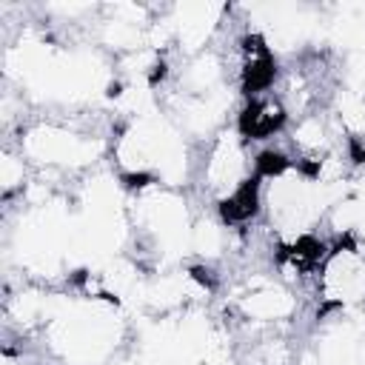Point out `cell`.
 I'll return each instance as SVG.
<instances>
[{
	"mask_svg": "<svg viewBox=\"0 0 365 365\" xmlns=\"http://www.w3.org/2000/svg\"><path fill=\"white\" fill-rule=\"evenodd\" d=\"M245 54H248V60H245V68H242V91L245 94L265 91L274 83V77H277L274 54L268 51L265 40L257 37V34L245 37Z\"/></svg>",
	"mask_w": 365,
	"mask_h": 365,
	"instance_id": "1",
	"label": "cell"
},
{
	"mask_svg": "<svg viewBox=\"0 0 365 365\" xmlns=\"http://www.w3.org/2000/svg\"><path fill=\"white\" fill-rule=\"evenodd\" d=\"M285 123V111L265 100H251L240 114V131L251 140H265L274 131H279Z\"/></svg>",
	"mask_w": 365,
	"mask_h": 365,
	"instance_id": "2",
	"label": "cell"
},
{
	"mask_svg": "<svg viewBox=\"0 0 365 365\" xmlns=\"http://www.w3.org/2000/svg\"><path fill=\"white\" fill-rule=\"evenodd\" d=\"M259 208V177H248L240 182V188L220 202V214L225 222H242L251 220Z\"/></svg>",
	"mask_w": 365,
	"mask_h": 365,
	"instance_id": "3",
	"label": "cell"
},
{
	"mask_svg": "<svg viewBox=\"0 0 365 365\" xmlns=\"http://www.w3.org/2000/svg\"><path fill=\"white\" fill-rule=\"evenodd\" d=\"M288 251H291V259H294L297 265H314V262L322 257L325 245H322L319 240H314V237H299Z\"/></svg>",
	"mask_w": 365,
	"mask_h": 365,
	"instance_id": "4",
	"label": "cell"
},
{
	"mask_svg": "<svg viewBox=\"0 0 365 365\" xmlns=\"http://www.w3.org/2000/svg\"><path fill=\"white\" fill-rule=\"evenodd\" d=\"M288 165H291V163H288L279 151H262V154L257 157V177H277V174H282Z\"/></svg>",
	"mask_w": 365,
	"mask_h": 365,
	"instance_id": "5",
	"label": "cell"
},
{
	"mask_svg": "<svg viewBox=\"0 0 365 365\" xmlns=\"http://www.w3.org/2000/svg\"><path fill=\"white\" fill-rule=\"evenodd\" d=\"M351 157H354V163H365V143H362V137H351Z\"/></svg>",
	"mask_w": 365,
	"mask_h": 365,
	"instance_id": "6",
	"label": "cell"
},
{
	"mask_svg": "<svg viewBox=\"0 0 365 365\" xmlns=\"http://www.w3.org/2000/svg\"><path fill=\"white\" fill-rule=\"evenodd\" d=\"M123 180H125V185H128V188H143L151 177H148V174H125Z\"/></svg>",
	"mask_w": 365,
	"mask_h": 365,
	"instance_id": "7",
	"label": "cell"
}]
</instances>
